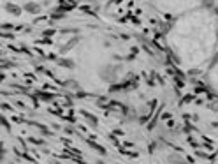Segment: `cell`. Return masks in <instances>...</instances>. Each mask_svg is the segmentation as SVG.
Listing matches in <instances>:
<instances>
[{"label":"cell","instance_id":"6da1fadb","mask_svg":"<svg viewBox=\"0 0 218 164\" xmlns=\"http://www.w3.org/2000/svg\"><path fill=\"white\" fill-rule=\"evenodd\" d=\"M100 76H102V79H104V81H107V83H113L114 79L118 78V74H116V69H114L113 65H105L104 69L100 71Z\"/></svg>","mask_w":218,"mask_h":164},{"label":"cell","instance_id":"7a4b0ae2","mask_svg":"<svg viewBox=\"0 0 218 164\" xmlns=\"http://www.w3.org/2000/svg\"><path fill=\"white\" fill-rule=\"evenodd\" d=\"M76 44H77V39H70L69 43L65 44V46H62V48H60V53H67V51L72 50V48H74Z\"/></svg>","mask_w":218,"mask_h":164},{"label":"cell","instance_id":"3957f363","mask_svg":"<svg viewBox=\"0 0 218 164\" xmlns=\"http://www.w3.org/2000/svg\"><path fill=\"white\" fill-rule=\"evenodd\" d=\"M6 11H7V13H11V14H16V16L21 13V9L16 7V6H13V4H6Z\"/></svg>","mask_w":218,"mask_h":164},{"label":"cell","instance_id":"277c9868","mask_svg":"<svg viewBox=\"0 0 218 164\" xmlns=\"http://www.w3.org/2000/svg\"><path fill=\"white\" fill-rule=\"evenodd\" d=\"M25 9H27L28 13H34V14H37V13L41 11V6H37V4H27V6H25Z\"/></svg>","mask_w":218,"mask_h":164},{"label":"cell","instance_id":"5b68a950","mask_svg":"<svg viewBox=\"0 0 218 164\" xmlns=\"http://www.w3.org/2000/svg\"><path fill=\"white\" fill-rule=\"evenodd\" d=\"M84 116H86V122L90 124L91 127H97V118H95L93 115H90V113H84Z\"/></svg>","mask_w":218,"mask_h":164},{"label":"cell","instance_id":"8992f818","mask_svg":"<svg viewBox=\"0 0 218 164\" xmlns=\"http://www.w3.org/2000/svg\"><path fill=\"white\" fill-rule=\"evenodd\" d=\"M58 65H63V67H74V62H69L67 58H62V60H58Z\"/></svg>","mask_w":218,"mask_h":164},{"label":"cell","instance_id":"52a82bcc","mask_svg":"<svg viewBox=\"0 0 218 164\" xmlns=\"http://www.w3.org/2000/svg\"><path fill=\"white\" fill-rule=\"evenodd\" d=\"M202 6L204 7H211L213 6V0H202Z\"/></svg>","mask_w":218,"mask_h":164},{"label":"cell","instance_id":"ba28073f","mask_svg":"<svg viewBox=\"0 0 218 164\" xmlns=\"http://www.w3.org/2000/svg\"><path fill=\"white\" fill-rule=\"evenodd\" d=\"M216 64H218V53L215 55V58H213V62H211V67H213V65H216Z\"/></svg>","mask_w":218,"mask_h":164},{"label":"cell","instance_id":"9c48e42d","mask_svg":"<svg viewBox=\"0 0 218 164\" xmlns=\"http://www.w3.org/2000/svg\"><path fill=\"white\" fill-rule=\"evenodd\" d=\"M2 125H6V129H7V131L11 129V127H9V124H7V120H4V118H2Z\"/></svg>","mask_w":218,"mask_h":164}]
</instances>
